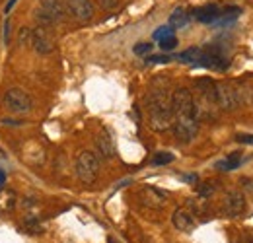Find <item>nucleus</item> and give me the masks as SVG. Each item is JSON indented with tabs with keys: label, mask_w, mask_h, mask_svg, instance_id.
Wrapping results in <instances>:
<instances>
[{
	"label": "nucleus",
	"mask_w": 253,
	"mask_h": 243,
	"mask_svg": "<svg viewBox=\"0 0 253 243\" xmlns=\"http://www.w3.org/2000/svg\"><path fill=\"white\" fill-rule=\"evenodd\" d=\"M171 130L179 142H191L199 132V119L193 107V93L187 88H177L171 93Z\"/></svg>",
	"instance_id": "obj_1"
},
{
	"label": "nucleus",
	"mask_w": 253,
	"mask_h": 243,
	"mask_svg": "<svg viewBox=\"0 0 253 243\" xmlns=\"http://www.w3.org/2000/svg\"><path fill=\"white\" fill-rule=\"evenodd\" d=\"M148 109V124L154 132H166L171 128L173 113H171V95L166 88H154L146 97Z\"/></svg>",
	"instance_id": "obj_2"
},
{
	"label": "nucleus",
	"mask_w": 253,
	"mask_h": 243,
	"mask_svg": "<svg viewBox=\"0 0 253 243\" xmlns=\"http://www.w3.org/2000/svg\"><path fill=\"white\" fill-rule=\"evenodd\" d=\"M76 175L84 185H94L99 177V156L92 150H84L76 158Z\"/></svg>",
	"instance_id": "obj_3"
},
{
	"label": "nucleus",
	"mask_w": 253,
	"mask_h": 243,
	"mask_svg": "<svg viewBox=\"0 0 253 243\" xmlns=\"http://www.w3.org/2000/svg\"><path fill=\"white\" fill-rule=\"evenodd\" d=\"M2 103L14 115H24V113H30L33 109L32 95L26 90H22V88H10V90H6L4 97H2Z\"/></svg>",
	"instance_id": "obj_4"
},
{
	"label": "nucleus",
	"mask_w": 253,
	"mask_h": 243,
	"mask_svg": "<svg viewBox=\"0 0 253 243\" xmlns=\"http://www.w3.org/2000/svg\"><path fill=\"white\" fill-rule=\"evenodd\" d=\"M64 16L63 0H39V10L35 12V18L39 26H53L61 22Z\"/></svg>",
	"instance_id": "obj_5"
},
{
	"label": "nucleus",
	"mask_w": 253,
	"mask_h": 243,
	"mask_svg": "<svg viewBox=\"0 0 253 243\" xmlns=\"http://www.w3.org/2000/svg\"><path fill=\"white\" fill-rule=\"evenodd\" d=\"M32 47L39 55H49L55 51V37L49 26H37L32 31Z\"/></svg>",
	"instance_id": "obj_6"
},
{
	"label": "nucleus",
	"mask_w": 253,
	"mask_h": 243,
	"mask_svg": "<svg viewBox=\"0 0 253 243\" xmlns=\"http://www.w3.org/2000/svg\"><path fill=\"white\" fill-rule=\"evenodd\" d=\"M216 105L224 111H234L240 107L236 86L230 82H216Z\"/></svg>",
	"instance_id": "obj_7"
},
{
	"label": "nucleus",
	"mask_w": 253,
	"mask_h": 243,
	"mask_svg": "<svg viewBox=\"0 0 253 243\" xmlns=\"http://www.w3.org/2000/svg\"><path fill=\"white\" fill-rule=\"evenodd\" d=\"M66 10L74 20H78L82 24H86V22H90L94 18L92 0H66Z\"/></svg>",
	"instance_id": "obj_8"
},
{
	"label": "nucleus",
	"mask_w": 253,
	"mask_h": 243,
	"mask_svg": "<svg viewBox=\"0 0 253 243\" xmlns=\"http://www.w3.org/2000/svg\"><path fill=\"white\" fill-rule=\"evenodd\" d=\"M222 208L224 214L228 218H238L246 212V197L244 193L240 191H230L226 197H224V202H222Z\"/></svg>",
	"instance_id": "obj_9"
},
{
	"label": "nucleus",
	"mask_w": 253,
	"mask_h": 243,
	"mask_svg": "<svg viewBox=\"0 0 253 243\" xmlns=\"http://www.w3.org/2000/svg\"><path fill=\"white\" fill-rule=\"evenodd\" d=\"M197 64L207 66V68H212V70H226V68H228V61L222 57V53L218 49H214V47L203 49L201 59H199Z\"/></svg>",
	"instance_id": "obj_10"
},
{
	"label": "nucleus",
	"mask_w": 253,
	"mask_h": 243,
	"mask_svg": "<svg viewBox=\"0 0 253 243\" xmlns=\"http://www.w3.org/2000/svg\"><path fill=\"white\" fill-rule=\"evenodd\" d=\"M138 197H140L142 204H146L150 208H162L166 204V199H168L162 191L154 189V187H142L140 193H138Z\"/></svg>",
	"instance_id": "obj_11"
},
{
	"label": "nucleus",
	"mask_w": 253,
	"mask_h": 243,
	"mask_svg": "<svg viewBox=\"0 0 253 243\" xmlns=\"http://www.w3.org/2000/svg\"><path fill=\"white\" fill-rule=\"evenodd\" d=\"M171 222L175 226V230L179 232H191L195 228V214L187 210V208H177L173 216H171Z\"/></svg>",
	"instance_id": "obj_12"
},
{
	"label": "nucleus",
	"mask_w": 253,
	"mask_h": 243,
	"mask_svg": "<svg viewBox=\"0 0 253 243\" xmlns=\"http://www.w3.org/2000/svg\"><path fill=\"white\" fill-rule=\"evenodd\" d=\"M95 144H97V150H99V154H101L103 158H107V160L115 158L117 148H115V142H113V138H111V134H109L107 130H101V132L97 134Z\"/></svg>",
	"instance_id": "obj_13"
},
{
	"label": "nucleus",
	"mask_w": 253,
	"mask_h": 243,
	"mask_svg": "<svg viewBox=\"0 0 253 243\" xmlns=\"http://www.w3.org/2000/svg\"><path fill=\"white\" fill-rule=\"evenodd\" d=\"M195 88H197V93L199 97L211 101L216 105V82H212L211 78H199L195 82Z\"/></svg>",
	"instance_id": "obj_14"
},
{
	"label": "nucleus",
	"mask_w": 253,
	"mask_h": 243,
	"mask_svg": "<svg viewBox=\"0 0 253 243\" xmlns=\"http://www.w3.org/2000/svg\"><path fill=\"white\" fill-rule=\"evenodd\" d=\"M222 10L216 4H207V6H201L195 10V20L201 22V24H212L220 18Z\"/></svg>",
	"instance_id": "obj_15"
},
{
	"label": "nucleus",
	"mask_w": 253,
	"mask_h": 243,
	"mask_svg": "<svg viewBox=\"0 0 253 243\" xmlns=\"http://www.w3.org/2000/svg\"><path fill=\"white\" fill-rule=\"evenodd\" d=\"M187 22H189V14H187V10H185V8H175V10L171 12V16H169L168 26H169L171 30H177V28L187 26Z\"/></svg>",
	"instance_id": "obj_16"
},
{
	"label": "nucleus",
	"mask_w": 253,
	"mask_h": 243,
	"mask_svg": "<svg viewBox=\"0 0 253 243\" xmlns=\"http://www.w3.org/2000/svg\"><path fill=\"white\" fill-rule=\"evenodd\" d=\"M244 162H246V158H242V154L234 152V154H230V156H228V160H226V162H218V163H216V167H218V169H224V171H232V169L240 167Z\"/></svg>",
	"instance_id": "obj_17"
},
{
	"label": "nucleus",
	"mask_w": 253,
	"mask_h": 243,
	"mask_svg": "<svg viewBox=\"0 0 253 243\" xmlns=\"http://www.w3.org/2000/svg\"><path fill=\"white\" fill-rule=\"evenodd\" d=\"M201 53H203L201 47H191V49H187V51H183V53L177 55V61L187 62V64H197L199 59H201Z\"/></svg>",
	"instance_id": "obj_18"
},
{
	"label": "nucleus",
	"mask_w": 253,
	"mask_h": 243,
	"mask_svg": "<svg viewBox=\"0 0 253 243\" xmlns=\"http://www.w3.org/2000/svg\"><path fill=\"white\" fill-rule=\"evenodd\" d=\"M177 47V37L171 33V35H168V37H164V39H160V49L162 51H173Z\"/></svg>",
	"instance_id": "obj_19"
},
{
	"label": "nucleus",
	"mask_w": 253,
	"mask_h": 243,
	"mask_svg": "<svg viewBox=\"0 0 253 243\" xmlns=\"http://www.w3.org/2000/svg\"><path fill=\"white\" fill-rule=\"evenodd\" d=\"M171 162H173V154L171 152H158L152 158L154 165H166V163H171Z\"/></svg>",
	"instance_id": "obj_20"
},
{
	"label": "nucleus",
	"mask_w": 253,
	"mask_h": 243,
	"mask_svg": "<svg viewBox=\"0 0 253 243\" xmlns=\"http://www.w3.org/2000/svg\"><path fill=\"white\" fill-rule=\"evenodd\" d=\"M171 33H173V31H171L169 26H162V28H158V30L154 31V39L160 41V39H164V37H168V35H171Z\"/></svg>",
	"instance_id": "obj_21"
},
{
	"label": "nucleus",
	"mask_w": 253,
	"mask_h": 243,
	"mask_svg": "<svg viewBox=\"0 0 253 243\" xmlns=\"http://www.w3.org/2000/svg\"><path fill=\"white\" fill-rule=\"evenodd\" d=\"M14 201H16L14 193H6V195H4V199H2V208L12 210V208H14Z\"/></svg>",
	"instance_id": "obj_22"
},
{
	"label": "nucleus",
	"mask_w": 253,
	"mask_h": 243,
	"mask_svg": "<svg viewBox=\"0 0 253 243\" xmlns=\"http://www.w3.org/2000/svg\"><path fill=\"white\" fill-rule=\"evenodd\" d=\"M152 51V45L150 43H138L136 47H134V53L136 55H148Z\"/></svg>",
	"instance_id": "obj_23"
},
{
	"label": "nucleus",
	"mask_w": 253,
	"mask_h": 243,
	"mask_svg": "<svg viewBox=\"0 0 253 243\" xmlns=\"http://www.w3.org/2000/svg\"><path fill=\"white\" fill-rule=\"evenodd\" d=\"M146 62H150V64H166V62H169V57H166V55H152V57H148Z\"/></svg>",
	"instance_id": "obj_24"
},
{
	"label": "nucleus",
	"mask_w": 253,
	"mask_h": 243,
	"mask_svg": "<svg viewBox=\"0 0 253 243\" xmlns=\"http://www.w3.org/2000/svg\"><path fill=\"white\" fill-rule=\"evenodd\" d=\"M214 193V187L211 185V183H203L201 187H199V195L201 197H209V195H212Z\"/></svg>",
	"instance_id": "obj_25"
},
{
	"label": "nucleus",
	"mask_w": 253,
	"mask_h": 243,
	"mask_svg": "<svg viewBox=\"0 0 253 243\" xmlns=\"http://www.w3.org/2000/svg\"><path fill=\"white\" fill-rule=\"evenodd\" d=\"M103 10H115L119 6V0H97Z\"/></svg>",
	"instance_id": "obj_26"
},
{
	"label": "nucleus",
	"mask_w": 253,
	"mask_h": 243,
	"mask_svg": "<svg viewBox=\"0 0 253 243\" xmlns=\"http://www.w3.org/2000/svg\"><path fill=\"white\" fill-rule=\"evenodd\" d=\"M20 43H30L32 45V31L30 30H20Z\"/></svg>",
	"instance_id": "obj_27"
},
{
	"label": "nucleus",
	"mask_w": 253,
	"mask_h": 243,
	"mask_svg": "<svg viewBox=\"0 0 253 243\" xmlns=\"http://www.w3.org/2000/svg\"><path fill=\"white\" fill-rule=\"evenodd\" d=\"M236 140L242 142V144H252L253 146V134H238Z\"/></svg>",
	"instance_id": "obj_28"
},
{
	"label": "nucleus",
	"mask_w": 253,
	"mask_h": 243,
	"mask_svg": "<svg viewBox=\"0 0 253 243\" xmlns=\"http://www.w3.org/2000/svg\"><path fill=\"white\" fill-rule=\"evenodd\" d=\"M181 179H183V181L195 183V181H197V175H181Z\"/></svg>",
	"instance_id": "obj_29"
},
{
	"label": "nucleus",
	"mask_w": 253,
	"mask_h": 243,
	"mask_svg": "<svg viewBox=\"0 0 253 243\" xmlns=\"http://www.w3.org/2000/svg\"><path fill=\"white\" fill-rule=\"evenodd\" d=\"M4 183H6V173L0 171V193H2V189H4Z\"/></svg>",
	"instance_id": "obj_30"
},
{
	"label": "nucleus",
	"mask_w": 253,
	"mask_h": 243,
	"mask_svg": "<svg viewBox=\"0 0 253 243\" xmlns=\"http://www.w3.org/2000/svg\"><path fill=\"white\" fill-rule=\"evenodd\" d=\"M16 2H18V0H10V2H8V4H6V8H4V12H6V14H8V12H10V10H12V8H14V4H16Z\"/></svg>",
	"instance_id": "obj_31"
},
{
	"label": "nucleus",
	"mask_w": 253,
	"mask_h": 243,
	"mask_svg": "<svg viewBox=\"0 0 253 243\" xmlns=\"http://www.w3.org/2000/svg\"><path fill=\"white\" fill-rule=\"evenodd\" d=\"M252 105H253V97H252Z\"/></svg>",
	"instance_id": "obj_32"
}]
</instances>
